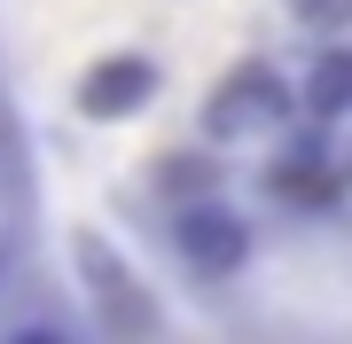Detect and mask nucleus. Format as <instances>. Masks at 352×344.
<instances>
[{
	"label": "nucleus",
	"instance_id": "nucleus-1",
	"mask_svg": "<svg viewBox=\"0 0 352 344\" xmlns=\"http://www.w3.org/2000/svg\"><path fill=\"white\" fill-rule=\"evenodd\" d=\"M289 110H298V94H289V78L274 63H235L212 87V102H204V133L212 141H258L289 126Z\"/></svg>",
	"mask_w": 352,
	"mask_h": 344
},
{
	"label": "nucleus",
	"instance_id": "nucleus-2",
	"mask_svg": "<svg viewBox=\"0 0 352 344\" xmlns=\"http://www.w3.org/2000/svg\"><path fill=\"white\" fill-rule=\"evenodd\" d=\"M78 274H87V297H94V313H102V336H157L164 329V313H157V297L133 282V266L110 251L102 235H78Z\"/></svg>",
	"mask_w": 352,
	"mask_h": 344
},
{
	"label": "nucleus",
	"instance_id": "nucleus-3",
	"mask_svg": "<svg viewBox=\"0 0 352 344\" xmlns=\"http://www.w3.org/2000/svg\"><path fill=\"white\" fill-rule=\"evenodd\" d=\"M173 242H180V258H188L204 282H227L243 258H251V227H243V211L219 204V196L173 204Z\"/></svg>",
	"mask_w": 352,
	"mask_h": 344
},
{
	"label": "nucleus",
	"instance_id": "nucleus-4",
	"mask_svg": "<svg viewBox=\"0 0 352 344\" xmlns=\"http://www.w3.org/2000/svg\"><path fill=\"white\" fill-rule=\"evenodd\" d=\"M164 87L149 55H102V63L78 78V110L102 117V126H118V117H141L149 110V94Z\"/></svg>",
	"mask_w": 352,
	"mask_h": 344
},
{
	"label": "nucleus",
	"instance_id": "nucleus-5",
	"mask_svg": "<svg viewBox=\"0 0 352 344\" xmlns=\"http://www.w3.org/2000/svg\"><path fill=\"white\" fill-rule=\"evenodd\" d=\"M337 180H344V165L329 157V141H289L282 149V165L266 172V196L274 204H298V211H321V204H337Z\"/></svg>",
	"mask_w": 352,
	"mask_h": 344
},
{
	"label": "nucleus",
	"instance_id": "nucleus-6",
	"mask_svg": "<svg viewBox=\"0 0 352 344\" xmlns=\"http://www.w3.org/2000/svg\"><path fill=\"white\" fill-rule=\"evenodd\" d=\"M298 102L314 117H352V39H329L321 47V63L305 71V87H298Z\"/></svg>",
	"mask_w": 352,
	"mask_h": 344
},
{
	"label": "nucleus",
	"instance_id": "nucleus-7",
	"mask_svg": "<svg viewBox=\"0 0 352 344\" xmlns=\"http://www.w3.org/2000/svg\"><path fill=\"white\" fill-rule=\"evenodd\" d=\"M157 196H173V204H188V196H219V157L173 149V157L157 165Z\"/></svg>",
	"mask_w": 352,
	"mask_h": 344
},
{
	"label": "nucleus",
	"instance_id": "nucleus-8",
	"mask_svg": "<svg viewBox=\"0 0 352 344\" xmlns=\"http://www.w3.org/2000/svg\"><path fill=\"white\" fill-rule=\"evenodd\" d=\"M289 16H298L314 39H344L352 32V0H289Z\"/></svg>",
	"mask_w": 352,
	"mask_h": 344
},
{
	"label": "nucleus",
	"instance_id": "nucleus-9",
	"mask_svg": "<svg viewBox=\"0 0 352 344\" xmlns=\"http://www.w3.org/2000/svg\"><path fill=\"white\" fill-rule=\"evenodd\" d=\"M337 165H344V180H352V149H344V157H337Z\"/></svg>",
	"mask_w": 352,
	"mask_h": 344
}]
</instances>
